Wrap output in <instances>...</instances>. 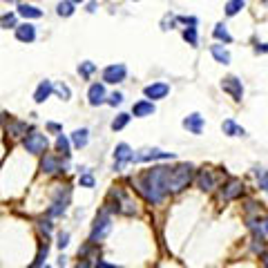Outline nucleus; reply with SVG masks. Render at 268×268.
I'll return each mask as SVG.
<instances>
[{
	"instance_id": "22",
	"label": "nucleus",
	"mask_w": 268,
	"mask_h": 268,
	"mask_svg": "<svg viewBox=\"0 0 268 268\" xmlns=\"http://www.w3.org/2000/svg\"><path fill=\"white\" fill-rule=\"evenodd\" d=\"M246 7V0H228V5H226V16H235Z\"/></svg>"
},
{
	"instance_id": "16",
	"label": "nucleus",
	"mask_w": 268,
	"mask_h": 268,
	"mask_svg": "<svg viewBox=\"0 0 268 268\" xmlns=\"http://www.w3.org/2000/svg\"><path fill=\"white\" fill-rule=\"evenodd\" d=\"M210 54L214 56V60H217V63H221V65H228L230 63V54L224 49V45H212V47H210Z\"/></svg>"
},
{
	"instance_id": "3",
	"label": "nucleus",
	"mask_w": 268,
	"mask_h": 268,
	"mask_svg": "<svg viewBox=\"0 0 268 268\" xmlns=\"http://www.w3.org/2000/svg\"><path fill=\"white\" fill-rule=\"evenodd\" d=\"M110 230H112V217H110V212H107V210H101V212L96 214V219H94L89 239L98 244V241H103V239L110 235Z\"/></svg>"
},
{
	"instance_id": "32",
	"label": "nucleus",
	"mask_w": 268,
	"mask_h": 268,
	"mask_svg": "<svg viewBox=\"0 0 268 268\" xmlns=\"http://www.w3.org/2000/svg\"><path fill=\"white\" fill-rule=\"evenodd\" d=\"M257 175V181H259V185L264 188V192H268V172H264V170H257L255 172Z\"/></svg>"
},
{
	"instance_id": "33",
	"label": "nucleus",
	"mask_w": 268,
	"mask_h": 268,
	"mask_svg": "<svg viewBox=\"0 0 268 268\" xmlns=\"http://www.w3.org/2000/svg\"><path fill=\"white\" fill-rule=\"evenodd\" d=\"M2 27H5V30L16 27V16L14 14H5V16H2Z\"/></svg>"
},
{
	"instance_id": "36",
	"label": "nucleus",
	"mask_w": 268,
	"mask_h": 268,
	"mask_svg": "<svg viewBox=\"0 0 268 268\" xmlns=\"http://www.w3.org/2000/svg\"><path fill=\"white\" fill-rule=\"evenodd\" d=\"M38 228L45 233V237H47V235L52 233V224H49V221H38Z\"/></svg>"
},
{
	"instance_id": "1",
	"label": "nucleus",
	"mask_w": 268,
	"mask_h": 268,
	"mask_svg": "<svg viewBox=\"0 0 268 268\" xmlns=\"http://www.w3.org/2000/svg\"><path fill=\"white\" fill-rule=\"evenodd\" d=\"M166 175H168L166 166H156V168H152V170H148L146 175L139 177V179L134 181V185H137V190L141 192L148 201L159 204V201L163 199V195L168 192L166 190Z\"/></svg>"
},
{
	"instance_id": "8",
	"label": "nucleus",
	"mask_w": 268,
	"mask_h": 268,
	"mask_svg": "<svg viewBox=\"0 0 268 268\" xmlns=\"http://www.w3.org/2000/svg\"><path fill=\"white\" fill-rule=\"evenodd\" d=\"M125 65H121V63H117V65H110V67H105V72H103V81L105 83H121L123 78H125Z\"/></svg>"
},
{
	"instance_id": "9",
	"label": "nucleus",
	"mask_w": 268,
	"mask_h": 268,
	"mask_svg": "<svg viewBox=\"0 0 268 268\" xmlns=\"http://www.w3.org/2000/svg\"><path fill=\"white\" fill-rule=\"evenodd\" d=\"M143 92H146L148 98H152V101H159V98H166L168 94H170V85H168V83H161V81H159V83L148 85Z\"/></svg>"
},
{
	"instance_id": "6",
	"label": "nucleus",
	"mask_w": 268,
	"mask_h": 268,
	"mask_svg": "<svg viewBox=\"0 0 268 268\" xmlns=\"http://www.w3.org/2000/svg\"><path fill=\"white\" fill-rule=\"evenodd\" d=\"M221 89L224 92H228L230 96L235 98V101H241L244 98V88H241V81L235 76H226L224 81H221Z\"/></svg>"
},
{
	"instance_id": "35",
	"label": "nucleus",
	"mask_w": 268,
	"mask_h": 268,
	"mask_svg": "<svg viewBox=\"0 0 268 268\" xmlns=\"http://www.w3.org/2000/svg\"><path fill=\"white\" fill-rule=\"evenodd\" d=\"M107 103H110V105H121V103H123V94L121 92H114Z\"/></svg>"
},
{
	"instance_id": "7",
	"label": "nucleus",
	"mask_w": 268,
	"mask_h": 268,
	"mask_svg": "<svg viewBox=\"0 0 268 268\" xmlns=\"http://www.w3.org/2000/svg\"><path fill=\"white\" fill-rule=\"evenodd\" d=\"M241 192H244V183L239 179H228V183H224V188H221V199H237V197H241Z\"/></svg>"
},
{
	"instance_id": "34",
	"label": "nucleus",
	"mask_w": 268,
	"mask_h": 268,
	"mask_svg": "<svg viewBox=\"0 0 268 268\" xmlns=\"http://www.w3.org/2000/svg\"><path fill=\"white\" fill-rule=\"evenodd\" d=\"M81 185H85V188H94V177L92 175H81Z\"/></svg>"
},
{
	"instance_id": "42",
	"label": "nucleus",
	"mask_w": 268,
	"mask_h": 268,
	"mask_svg": "<svg viewBox=\"0 0 268 268\" xmlns=\"http://www.w3.org/2000/svg\"><path fill=\"white\" fill-rule=\"evenodd\" d=\"M9 2H14V0H9Z\"/></svg>"
},
{
	"instance_id": "2",
	"label": "nucleus",
	"mask_w": 268,
	"mask_h": 268,
	"mask_svg": "<svg viewBox=\"0 0 268 268\" xmlns=\"http://www.w3.org/2000/svg\"><path fill=\"white\" fill-rule=\"evenodd\" d=\"M192 170L195 168L190 163H181L177 168H168V175H166V190L168 192H179L183 190L185 185L190 183L192 179Z\"/></svg>"
},
{
	"instance_id": "19",
	"label": "nucleus",
	"mask_w": 268,
	"mask_h": 268,
	"mask_svg": "<svg viewBox=\"0 0 268 268\" xmlns=\"http://www.w3.org/2000/svg\"><path fill=\"white\" fill-rule=\"evenodd\" d=\"M221 127H224V132L228 134V137H244V134H246L244 127H239L237 123L230 121V119H228V121H224V125H221Z\"/></svg>"
},
{
	"instance_id": "29",
	"label": "nucleus",
	"mask_w": 268,
	"mask_h": 268,
	"mask_svg": "<svg viewBox=\"0 0 268 268\" xmlns=\"http://www.w3.org/2000/svg\"><path fill=\"white\" fill-rule=\"evenodd\" d=\"M183 38L188 40L192 47H197V30H195V25H192V27H188V30L183 31Z\"/></svg>"
},
{
	"instance_id": "21",
	"label": "nucleus",
	"mask_w": 268,
	"mask_h": 268,
	"mask_svg": "<svg viewBox=\"0 0 268 268\" xmlns=\"http://www.w3.org/2000/svg\"><path fill=\"white\" fill-rule=\"evenodd\" d=\"M88 134H89V132L85 130V127H81V130L74 132V134H72L74 148H85V146H88Z\"/></svg>"
},
{
	"instance_id": "31",
	"label": "nucleus",
	"mask_w": 268,
	"mask_h": 268,
	"mask_svg": "<svg viewBox=\"0 0 268 268\" xmlns=\"http://www.w3.org/2000/svg\"><path fill=\"white\" fill-rule=\"evenodd\" d=\"M47 253H49V248H47V244H45L43 248L38 250V257L34 259V266H43V264H45V259H47Z\"/></svg>"
},
{
	"instance_id": "12",
	"label": "nucleus",
	"mask_w": 268,
	"mask_h": 268,
	"mask_svg": "<svg viewBox=\"0 0 268 268\" xmlns=\"http://www.w3.org/2000/svg\"><path fill=\"white\" fill-rule=\"evenodd\" d=\"M88 98H89V105H101V103H105V88H103L101 83H94L89 85V92H88Z\"/></svg>"
},
{
	"instance_id": "15",
	"label": "nucleus",
	"mask_w": 268,
	"mask_h": 268,
	"mask_svg": "<svg viewBox=\"0 0 268 268\" xmlns=\"http://www.w3.org/2000/svg\"><path fill=\"white\" fill-rule=\"evenodd\" d=\"M52 92H54V85L49 83V81H43V83L36 88V92H34V101H36V103H45Z\"/></svg>"
},
{
	"instance_id": "28",
	"label": "nucleus",
	"mask_w": 268,
	"mask_h": 268,
	"mask_svg": "<svg viewBox=\"0 0 268 268\" xmlns=\"http://www.w3.org/2000/svg\"><path fill=\"white\" fill-rule=\"evenodd\" d=\"M25 132H27V125H25V123H11V125H9V134H11V137H23Z\"/></svg>"
},
{
	"instance_id": "30",
	"label": "nucleus",
	"mask_w": 268,
	"mask_h": 268,
	"mask_svg": "<svg viewBox=\"0 0 268 268\" xmlns=\"http://www.w3.org/2000/svg\"><path fill=\"white\" fill-rule=\"evenodd\" d=\"M54 92L59 94L60 98H63V101H67L69 96H72V92H69V88L67 85H63V83H59V85H54Z\"/></svg>"
},
{
	"instance_id": "37",
	"label": "nucleus",
	"mask_w": 268,
	"mask_h": 268,
	"mask_svg": "<svg viewBox=\"0 0 268 268\" xmlns=\"http://www.w3.org/2000/svg\"><path fill=\"white\" fill-rule=\"evenodd\" d=\"M67 239H69V235H67V233H60V235H59V248H65V246L69 244Z\"/></svg>"
},
{
	"instance_id": "4",
	"label": "nucleus",
	"mask_w": 268,
	"mask_h": 268,
	"mask_svg": "<svg viewBox=\"0 0 268 268\" xmlns=\"http://www.w3.org/2000/svg\"><path fill=\"white\" fill-rule=\"evenodd\" d=\"M25 150L31 152V154H40V152L47 150V137L40 134V132H31L25 137Z\"/></svg>"
},
{
	"instance_id": "14",
	"label": "nucleus",
	"mask_w": 268,
	"mask_h": 268,
	"mask_svg": "<svg viewBox=\"0 0 268 268\" xmlns=\"http://www.w3.org/2000/svg\"><path fill=\"white\" fill-rule=\"evenodd\" d=\"M132 114H134V117H152V114H154V103H152V101H139V103H134V107H132Z\"/></svg>"
},
{
	"instance_id": "23",
	"label": "nucleus",
	"mask_w": 268,
	"mask_h": 268,
	"mask_svg": "<svg viewBox=\"0 0 268 268\" xmlns=\"http://www.w3.org/2000/svg\"><path fill=\"white\" fill-rule=\"evenodd\" d=\"M56 11H59V16H72L74 14V0H63V2H59V7H56Z\"/></svg>"
},
{
	"instance_id": "40",
	"label": "nucleus",
	"mask_w": 268,
	"mask_h": 268,
	"mask_svg": "<svg viewBox=\"0 0 268 268\" xmlns=\"http://www.w3.org/2000/svg\"><path fill=\"white\" fill-rule=\"evenodd\" d=\"M264 228H266V233H268V219H266V221H264Z\"/></svg>"
},
{
	"instance_id": "20",
	"label": "nucleus",
	"mask_w": 268,
	"mask_h": 268,
	"mask_svg": "<svg viewBox=\"0 0 268 268\" xmlns=\"http://www.w3.org/2000/svg\"><path fill=\"white\" fill-rule=\"evenodd\" d=\"M18 14L23 16V18H40L43 11L34 5H18Z\"/></svg>"
},
{
	"instance_id": "26",
	"label": "nucleus",
	"mask_w": 268,
	"mask_h": 268,
	"mask_svg": "<svg viewBox=\"0 0 268 268\" xmlns=\"http://www.w3.org/2000/svg\"><path fill=\"white\" fill-rule=\"evenodd\" d=\"M127 123H130V114H119V117L112 121V130H114V132H117V130H123Z\"/></svg>"
},
{
	"instance_id": "25",
	"label": "nucleus",
	"mask_w": 268,
	"mask_h": 268,
	"mask_svg": "<svg viewBox=\"0 0 268 268\" xmlns=\"http://www.w3.org/2000/svg\"><path fill=\"white\" fill-rule=\"evenodd\" d=\"M94 72H96V65H94V63H89V60H85V63H81V65H78V74H81V76H83V78H89Z\"/></svg>"
},
{
	"instance_id": "27",
	"label": "nucleus",
	"mask_w": 268,
	"mask_h": 268,
	"mask_svg": "<svg viewBox=\"0 0 268 268\" xmlns=\"http://www.w3.org/2000/svg\"><path fill=\"white\" fill-rule=\"evenodd\" d=\"M56 148H59V152H60L63 156H69V141L63 137V134L56 139Z\"/></svg>"
},
{
	"instance_id": "13",
	"label": "nucleus",
	"mask_w": 268,
	"mask_h": 268,
	"mask_svg": "<svg viewBox=\"0 0 268 268\" xmlns=\"http://www.w3.org/2000/svg\"><path fill=\"white\" fill-rule=\"evenodd\" d=\"M40 168H43V172H47V175H54V172H63V163H60L59 156H54V154L45 156L43 163H40Z\"/></svg>"
},
{
	"instance_id": "41",
	"label": "nucleus",
	"mask_w": 268,
	"mask_h": 268,
	"mask_svg": "<svg viewBox=\"0 0 268 268\" xmlns=\"http://www.w3.org/2000/svg\"><path fill=\"white\" fill-rule=\"evenodd\" d=\"M74 2H83V0H74Z\"/></svg>"
},
{
	"instance_id": "39",
	"label": "nucleus",
	"mask_w": 268,
	"mask_h": 268,
	"mask_svg": "<svg viewBox=\"0 0 268 268\" xmlns=\"http://www.w3.org/2000/svg\"><path fill=\"white\" fill-rule=\"evenodd\" d=\"M264 264H266V266H268V255H264Z\"/></svg>"
},
{
	"instance_id": "10",
	"label": "nucleus",
	"mask_w": 268,
	"mask_h": 268,
	"mask_svg": "<svg viewBox=\"0 0 268 268\" xmlns=\"http://www.w3.org/2000/svg\"><path fill=\"white\" fill-rule=\"evenodd\" d=\"M183 127L188 132H192V134H201V130H204V117L201 114H190V117L183 119Z\"/></svg>"
},
{
	"instance_id": "17",
	"label": "nucleus",
	"mask_w": 268,
	"mask_h": 268,
	"mask_svg": "<svg viewBox=\"0 0 268 268\" xmlns=\"http://www.w3.org/2000/svg\"><path fill=\"white\" fill-rule=\"evenodd\" d=\"M152 159H175L172 152H161V150H148L146 154L137 156L134 161H152Z\"/></svg>"
},
{
	"instance_id": "5",
	"label": "nucleus",
	"mask_w": 268,
	"mask_h": 268,
	"mask_svg": "<svg viewBox=\"0 0 268 268\" xmlns=\"http://www.w3.org/2000/svg\"><path fill=\"white\" fill-rule=\"evenodd\" d=\"M134 159H137V156L132 154L130 146H127V143H119L117 150H114V170H121L125 163H132Z\"/></svg>"
},
{
	"instance_id": "11",
	"label": "nucleus",
	"mask_w": 268,
	"mask_h": 268,
	"mask_svg": "<svg viewBox=\"0 0 268 268\" xmlns=\"http://www.w3.org/2000/svg\"><path fill=\"white\" fill-rule=\"evenodd\" d=\"M16 38H18L20 43H31V40L36 38V27L30 23L18 25V27H16Z\"/></svg>"
},
{
	"instance_id": "18",
	"label": "nucleus",
	"mask_w": 268,
	"mask_h": 268,
	"mask_svg": "<svg viewBox=\"0 0 268 268\" xmlns=\"http://www.w3.org/2000/svg\"><path fill=\"white\" fill-rule=\"evenodd\" d=\"M199 188L201 190H212L214 188V177L210 170H201L199 172Z\"/></svg>"
},
{
	"instance_id": "24",
	"label": "nucleus",
	"mask_w": 268,
	"mask_h": 268,
	"mask_svg": "<svg viewBox=\"0 0 268 268\" xmlns=\"http://www.w3.org/2000/svg\"><path fill=\"white\" fill-rule=\"evenodd\" d=\"M214 38L217 40H224V43H230V40H233V36L228 34V30H226V25H217V27H214Z\"/></svg>"
},
{
	"instance_id": "38",
	"label": "nucleus",
	"mask_w": 268,
	"mask_h": 268,
	"mask_svg": "<svg viewBox=\"0 0 268 268\" xmlns=\"http://www.w3.org/2000/svg\"><path fill=\"white\" fill-rule=\"evenodd\" d=\"M47 130H49V132H60V125H59V123H49Z\"/></svg>"
}]
</instances>
